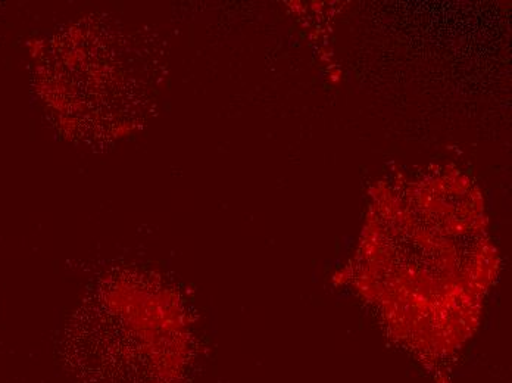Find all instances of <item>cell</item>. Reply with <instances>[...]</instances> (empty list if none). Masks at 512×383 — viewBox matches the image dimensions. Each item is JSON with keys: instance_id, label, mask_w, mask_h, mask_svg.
<instances>
[{"instance_id": "cell-1", "label": "cell", "mask_w": 512, "mask_h": 383, "mask_svg": "<svg viewBox=\"0 0 512 383\" xmlns=\"http://www.w3.org/2000/svg\"><path fill=\"white\" fill-rule=\"evenodd\" d=\"M109 27H70L46 40L34 61V87L68 137L102 140L134 126L151 101L149 62L133 40Z\"/></svg>"}, {"instance_id": "cell-2", "label": "cell", "mask_w": 512, "mask_h": 383, "mask_svg": "<svg viewBox=\"0 0 512 383\" xmlns=\"http://www.w3.org/2000/svg\"><path fill=\"white\" fill-rule=\"evenodd\" d=\"M105 305L123 339L95 301L84 311L87 319L77 323V372L83 383H167V367L177 342L174 308L164 291L149 308L128 347L127 323L118 282L103 289Z\"/></svg>"}]
</instances>
